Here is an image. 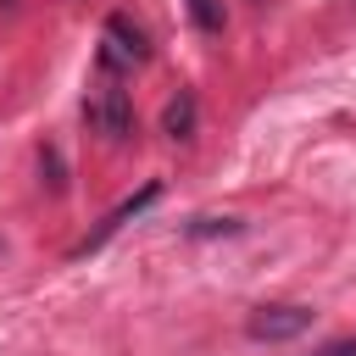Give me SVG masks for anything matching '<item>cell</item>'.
<instances>
[{"label": "cell", "instance_id": "2", "mask_svg": "<svg viewBox=\"0 0 356 356\" xmlns=\"http://www.w3.org/2000/svg\"><path fill=\"white\" fill-rule=\"evenodd\" d=\"M139 61H150V39H145V28H134L128 11H111V17H106V50H100V67L117 72V67H139Z\"/></svg>", "mask_w": 356, "mask_h": 356}, {"label": "cell", "instance_id": "1", "mask_svg": "<svg viewBox=\"0 0 356 356\" xmlns=\"http://www.w3.org/2000/svg\"><path fill=\"white\" fill-rule=\"evenodd\" d=\"M100 72H106V67H100ZM83 117H89L106 139H128V134H134V100H128V89H122V78H117V72H106V78L89 89Z\"/></svg>", "mask_w": 356, "mask_h": 356}, {"label": "cell", "instance_id": "7", "mask_svg": "<svg viewBox=\"0 0 356 356\" xmlns=\"http://www.w3.org/2000/svg\"><path fill=\"white\" fill-rule=\"evenodd\" d=\"M189 234H195V239H206V234H239V222H234V217H195Z\"/></svg>", "mask_w": 356, "mask_h": 356}, {"label": "cell", "instance_id": "6", "mask_svg": "<svg viewBox=\"0 0 356 356\" xmlns=\"http://www.w3.org/2000/svg\"><path fill=\"white\" fill-rule=\"evenodd\" d=\"M189 17L200 33H222V6L217 0H189Z\"/></svg>", "mask_w": 356, "mask_h": 356}, {"label": "cell", "instance_id": "8", "mask_svg": "<svg viewBox=\"0 0 356 356\" xmlns=\"http://www.w3.org/2000/svg\"><path fill=\"white\" fill-rule=\"evenodd\" d=\"M323 356H356V345H334V350H323Z\"/></svg>", "mask_w": 356, "mask_h": 356}, {"label": "cell", "instance_id": "5", "mask_svg": "<svg viewBox=\"0 0 356 356\" xmlns=\"http://www.w3.org/2000/svg\"><path fill=\"white\" fill-rule=\"evenodd\" d=\"M161 128H167V139H195V95H189V89H178V95L167 100Z\"/></svg>", "mask_w": 356, "mask_h": 356}, {"label": "cell", "instance_id": "4", "mask_svg": "<svg viewBox=\"0 0 356 356\" xmlns=\"http://www.w3.org/2000/svg\"><path fill=\"white\" fill-rule=\"evenodd\" d=\"M156 195H161V184H145V189H139L134 200H122V206H117V211H111V217H106V222H100V228H95V234H89L83 245H78V256H83V250H95V245H106V239H111V234H117V228H122L128 217H139V211H145V206H150Z\"/></svg>", "mask_w": 356, "mask_h": 356}, {"label": "cell", "instance_id": "3", "mask_svg": "<svg viewBox=\"0 0 356 356\" xmlns=\"http://www.w3.org/2000/svg\"><path fill=\"white\" fill-rule=\"evenodd\" d=\"M312 306H295V300H284V306H256L250 317H245V334L250 339H267V345H278V339H295V334H306L312 328Z\"/></svg>", "mask_w": 356, "mask_h": 356}]
</instances>
